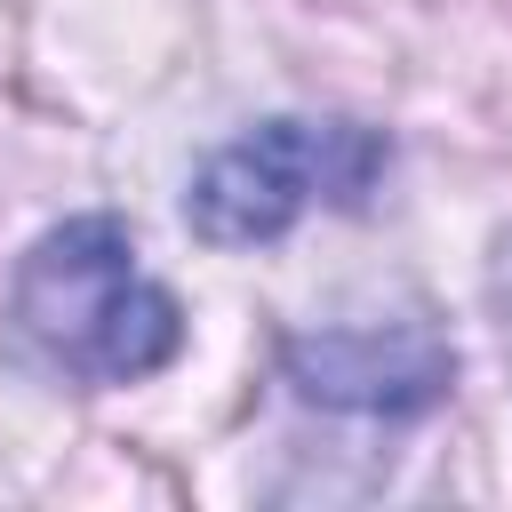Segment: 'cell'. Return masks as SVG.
I'll return each instance as SVG.
<instances>
[{"label": "cell", "mask_w": 512, "mask_h": 512, "mask_svg": "<svg viewBox=\"0 0 512 512\" xmlns=\"http://www.w3.org/2000/svg\"><path fill=\"white\" fill-rule=\"evenodd\" d=\"M8 312L24 344L80 384H136L168 368L184 344V312L136 264V240L120 216H72L40 232L16 264Z\"/></svg>", "instance_id": "6da1fadb"}, {"label": "cell", "mask_w": 512, "mask_h": 512, "mask_svg": "<svg viewBox=\"0 0 512 512\" xmlns=\"http://www.w3.org/2000/svg\"><path fill=\"white\" fill-rule=\"evenodd\" d=\"M384 160L392 144L360 120L280 112V120L240 128L192 168L184 224L208 248H264L312 208H368V192L384 184Z\"/></svg>", "instance_id": "7a4b0ae2"}, {"label": "cell", "mask_w": 512, "mask_h": 512, "mask_svg": "<svg viewBox=\"0 0 512 512\" xmlns=\"http://www.w3.org/2000/svg\"><path fill=\"white\" fill-rule=\"evenodd\" d=\"M288 384L336 416H424L456 384V352L432 320H336L288 336Z\"/></svg>", "instance_id": "3957f363"}, {"label": "cell", "mask_w": 512, "mask_h": 512, "mask_svg": "<svg viewBox=\"0 0 512 512\" xmlns=\"http://www.w3.org/2000/svg\"><path fill=\"white\" fill-rule=\"evenodd\" d=\"M488 312H496L504 368H512V232H504V240H496V256H488Z\"/></svg>", "instance_id": "277c9868"}]
</instances>
